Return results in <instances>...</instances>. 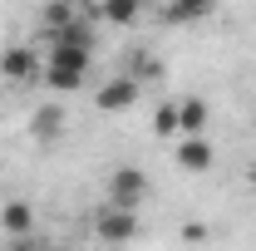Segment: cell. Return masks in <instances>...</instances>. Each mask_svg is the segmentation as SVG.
<instances>
[{
  "label": "cell",
  "mask_w": 256,
  "mask_h": 251,
  "mask_svg": "<svg viewBox=\"0 0 256 251\" xmlns=\"http://www.w3.org/2000/svg\"><path fill=\"white\" fill-rule=\"evenodd\" d=\"M143 197H148V172H143V168H114V172H108V207L138 212Z\"/></svg>",
  "instance_id": "obj_1"
},
{
  "label": "cell",
  "mask_w": 256,
  "mask_h": 251,
  "mask_svg": "<svg viewBox=\"0 0 256 251\" xmlns=\"http://www.w3.org/2000/svg\"><path fill=\"white\" fill-rule=\"evenodd\" d=\"M138 212H124V207H104L94 217V232H98V242H108V246H128L133 236H138Z\"/></svg>",
  "instance_id": "obj_2"
},
{
  "label": "cell",
  "mask_w": 256,
  "mask_h": 251,
  "mask_svg": "<svg viewBox=\"0 0 256 251\" xmlns=\"http://www.w3.org/2000/svg\"><path fill=\"white\" fill-rule=\"evenodd\" d=\"M0 74H5L10 84H30V79L44 74V54L30 50V44H15V50H5V54H0Z\"/></svg>",
  "instance_id": "obj_3"
},
{
  "label": "cell",
  "mask_w": 256,
  "mask_h": 251,
  "mask_svg": "<svg viewBox=\"0 0 256 251\" xmlns=\"http://www.w3.org/2000/svg\"><path fill=\"white\" fill-rule=\"evenodd\" d=\"M138 94H143V84H138V79H128V74H114L108 84H98L94 104L104 108V114H128V108L138 104Z\"/></svg>",
  "instance_id": "obj_4"
},
{
  "label": "cell",
  "mask_w": 256,
  "mask_h": 251,
  "mask_svg": "<svg viewBox=\"0 0 256 251\" xmlns=\"http://www.w3.org/2000/svg\"><path fill=\"white\" fill-rule=\"evenodd\" d=\"M172 153H178V168H182V172H212V168H217V148L207 143V133H197V138H178Z\"/></svg>",
  "instance_id": "obj_5"
},
{
  "label": "cell",
  "mask_w": 256,
  "mask_h": 251,
  "mask_svg": "<svg viewBox=\"0 0 256 251\" xmlns=\"http://www.w3.org/2000/svg\"><path fill=\"white\" fill-rule=\"evenodd\" d=\"M89 64H94V50H84V44H60V40H50L44 69H64V74H84V79H89Z\"/></svg>",
  "instance_id": "obj_6"
},
{
  "label": "cell",
  "mask_w": 256,
  "mask_h": 251,
  "mask_svg": "<svg viewBox=\"0 0 256 251\" xmlns=\"http://www.w3.org/2000/svg\"><path fill=\"white\" fill-rule=\"evenodd\" d=\"M30 133H34V143H60V133H64V104H40L34 118H30Z\"/></svg>",
  "instance_id": "obj_7"
},
{
  "label": "cell",
  "mask_w": 256,
  "mask_h": 251,
  "mask_svg": "<svg viewBox=\"0 0 256 251\" xmlns=\"http://www.w3.org/2000/svg\"><path fill=\"white\" fill-rule=\"evenodd\" d=\"M0 232H5V236H30L34 232V207L20 202V197L5 202V207H0Z\"/></svg>",
  "instance_id": "obj_8"
},
{
  "label": "cell",
  "mask_w": 256,
  "mask_h": 251,
  "mask_svg": "<svg viewBox=\"0 0 256 251\" xmlns=\"http://www.w3.org/2000/svg\"><path fill=\"white\" fill-rule=\"evenodd\" d=\"M217 10V0H168L162 5V20L168 25H192V20H207Z\"/></svg>",
  "instance_id": "obj_9"
},
{
  "label": "cell",
  "mask_w": 256,
  "mask_h": 251,
  "mask_svg": "<svg viewBox=\"0 0 256 251\" xmlns=\"http://www.w3.org/2000/svg\"><path fill=\"white\" fill-rule=\"evenodd\" d=\"M207 98H197V94H188V98H178V124H182V138H197V133H207Z\"/></svg>",
  "instance_id": "obj_10"
},
{
  "label": "cell",
  "mask_w": 256,
  "mask_h": 251,
  "mask_svg": "<svg viewBox=\"0 0 256 251\" xmlns=\"http://www.w3.org/2000/svg\"><path fill=\"white\" fill-rule=\"evenodd\" d=\"M79 15H84V0H50L40 20H44V34H60V30H69Z\"/></svg>",
  "instance_id": "obj_11"
},
{
  "label": "cell",
  "mask_w": 256,
  "mask_h": 251,
  "mask_svg": "<svg viewBox=\"0 0 256 251\" xmlns=\"http://www.w3.org/2000/svg\"><path fill=\"white\" fill-rule=\"evenodd\" d=\"M138 10H143V0H104L98 5V20L104 25H133Z\"/></svg>",
  "instance_id": "obj_12"
},
{
  "label": "cell",
  "mask_w": 256,
  "mask_h": 251,
  "mask_svg": "<svg viewBox=\"0 0 256 251\" xmlns=\"http://www.w3.org/2000/svg\"><path fill=\"white\" fill-rule=\"evenodd\" d=\"M153 133L158 138H182V124H178V104H158V114H153Z\"/></svg>",
  "instance_id": "obj_13"
},
{
  "label": "cell",
  "mask_w": 256,
  "mask_h": 251,
  "mask_svg": "<svg viewBox=\"0 0 256 251\" xmlns=\"http://www.w3.org/2000/svg\"><path fill=\"white\" fill-rule=\"evenodd\" d=\"M40 79H44L50 94H74V89H84V74H64V69H44Z\"/></svg>",
  "instance_id": "obj_14"
},
{
  "label": "cell",
  "mask_w": 256,
  "mask_h": 251,
  "mask_svg": "<svg viewBox=\"0 0 256 251\" xmlns=\"http://www.w3.org/2000/svg\"><path fill=\"white\" fill-rule=\"evenodd\" d=\"M128 79H138V84L158 79V60H153V54H133V60H128Z\"/></svg>",
  "instance_id": "obj_15"
},
{
  "label": "cell",
  "mask_w": 256,
  "mask_h": 251,
  "mask_svg": "<svg viewBox=\"0 0 256 251\" xmlns=\"http://www.w3.org/2000/svg\"><path fill=\"white\" fill-rule=\"evenodd\" d=\"M182 242H207V226L202 222H182Z\"/></svg>",
  "instance_id": "obj_16"
},
{
  "label": "cell",
  "mask_w": 256,
  "mask_h": 251,
  "mask_svg": "<svg viewBox=\"0 0 256 251\" xmlns=\"http://www.w3.org/2000/svg\"><path fill=\"white\" fill-rule=\"evenodd\" d=\"M246 188H256V162H252V168H246Z\"/></svg>",
  "instance_id": "obj_17"
},
{
  "label": "cell",
  "mask_w": 256,
  "mask_h": 251,
  "mask_svg": "<svg viewBox=\"0 0 256 251\" xmlns=\"http://www.w3.org/2000/svg\"><path fill=\"white\" fill-rule=\"evenodd\" d=\"M34 251H69V246H34Z\"/></svg>",
  "instance_id": "obj_18"
}]
</instances>
